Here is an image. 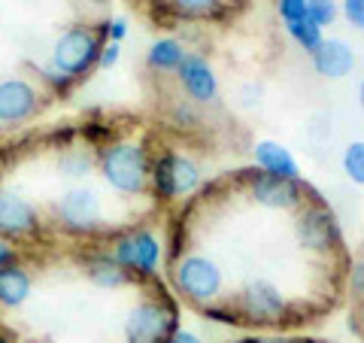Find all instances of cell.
Returning <instances> with one entry per match:
<instances>
[{"mask_svg":"<svg viewBox=\"0 0 364 343\" xmlns=\"http://www.w3.org/2000/svg\"><path fill=\"white\" fill-rule=\"evenodd\" d=\"M313 61V70L322 76V79H331V83H337V79H346L352 70H355V52H352V46L346 40L340 37H328L318 43V49L310 55Z\"/></svg>","mask_w":364,"mask_h":343,"instance_id":"obj_13","label":"cell"},{"mask_svg":"<svg viewBox=\"0 0 364 343\" xmlns=\"http://www.w3.org/2000/svg\"><path fill=\"white\" fill-rule=\"evenodd\" d=\"M340 9H343V19L349 21L352 28L364 31V0H343Z\"/></svg>","mask_w":364,"mask_h":343,"instance_id":"obj_29","label":"cell"},{"mask_svg":"<svg viewBox=\"0 0 364 343\" xmlns=\"http://www.w3.org/2000/svg\"><path fill=\"white\" fill-rule=\"evenodd\" d=\"M279 6V16L286 25H291V21H301V19H310L306 16V0H277Z\"/></svg>","mask_w":364,"mask_h":343,"instance_id":"obj_27","label":"cell"},{"mask_svg":"<svg viewBox=\"0 0 364 343\" xmlns=\"http://www.w3.org/2000/svg\"><path fill=\"white\" fill-rule=\"evenodd\" d=\"M258 95H261V88H255V85H246L243 88V107H255L258 104Z\"/></svg>","mask_w":364,"mask_h":343,"instance_id":"obj_35","label":"cell"},{"mask_svg":"<svg viewBox=\"0 0 364 343\" xmlns=\"http://www.w3.org/2000/svg\"><path fill=\"white\" fill-rule=\"evenodd\" d=\"M95 164H97V158L88 149H76V146H67V149L61 152V158H58V170L64 176H73V179L88 176L91 170H95Z\"/></svg>","mask_w":364,"mask_h":343,"instance_id":"obj_19","label":"cell"},{"mask_svg":"<svg viewBox=\"0 0 364 343\" xmlns=\"http://www.w3.org/2000/svg\"><path fill=\"white\" fill-rule=\"evenodd\" d=\"M122 58V46L119 43H104V49H100V58H97V67H104V70H109V67H116Z\"/></svg>","mask_w":364,"mask_h":343,"instance_id":"obj_31","label":"cell"},{"mask_svg":"<svg viewBox=\"0 0 364 343\" xmlns=\"http://www.w3.org/2000/svg\"><path fill=\"white\" fill-rule=\"evenodd\" d=\"M40 91L28 79H4L0 83V125H21L37 116Z\"/></svg>","mask_w":364,"mask_h":343,"instance_id":"obj_12","label":"cell"},{"mask_svg":"<svg viewBox=\"0 0 364 343\" xmlns=\"http://www.w3.org/2000/svg\"><path fill=\"white\" fill-rule=\"evenodd\" d=\"M40 76H43V83L49 85V88L55 91V95H61V97L70 95V91H73V83H76V79H70L67 73H61L58 67H52V64H49V67H43Z\"/></svg>","mask_w":364,"mask_h":343,"instance_id":"obj_25","label":"cell"},{"mask_svg":"<svg viewBox=\"0 0 364 343\" xmlns=\"http://www.w3.org/2000/svg\"><path fill=\"white\" fill-rule=\"evenodd\" d=\"M349 292L364 304V258H355L349 265Z\"/></svg>","mask_w":364,"mask_h":343,"instance_id":"obj_28","label":"cell"},{"mask_svg":"<svg viewBox=\"0 0 364 343\" xmlns=\"http://www.w3.org/2000/svg\"><path fill=\"white\" fill-rule=\"evenodd\" d=\"M167 343H203V337L198 334V331H188V328H176L173 334H170V340Z\"/></svg>","mask_w":364,"mask_h":343,"instance_id":"obj_33","label":"cell"},{"mask_svg":"<svg viewBox=\"0 0 364 343\" xmlns=\"http://www.w3.org/2000/svg\"><path fill=\"white\" fill-rule=\"evenodd\" d=\"M286 31H289V37L301 46L304 52H316L318 49V43L325 40V33H322V28L316 25V21H310V19H301V21H291V25H286Z\"/></svg>","mask_w":364,"mask_h":343,"instance_id":"obj_21","label":"cell"},{"mask_svg":"<svg viewBox=\"0 0 364 343\" xmlns=\"http://www.w3.org/2000/svg\"><path fill=\"white\" fill-rule=\"evenodd\" d=\"M340 164H343L346 179H352L355 186H364V140H352L343 149Z\"/></svg>","mask_w":364,"mask_h":343,"instance_id":"obj_22","label":"cell"},{"mask_svg":"<svg viewBox=\"0 0 364 343\" xmlns=\"http://www.w3.org/2000/svg\"><path fill=\"white\" fill-rule=\"evenodd\" d=\"M358 334H361V337H364V319H361V328H358Z\"/></svg>","mask_w":364,"mask_h":343,"instance_id":"obj_38","label":"cell"},{"mask_svg":"<svg viewBox=\"0 0 364 343\" xmlns=\"http://www.w3.org/2000/svg\"><path fill=\"white\" fill-rule=\"evenodd\" d=\"M0 343H13V340H9L6 334H0Z\"/></svg>","mask_w":364,"mask_h":343,"instance_id":"obj_37","label":"cell"},{"mask_svg":"<svg viewBox=\"0 0 364 343\" xmlns=\"http://www.w3.org/2000/svg\"><path fill=\"white\" fill-rule=\"evenodd\" d=\"M179 328V304L158 289L152 298H143L124 319V343H167Z\"/></svg>","mask_w":364,"mask_h":343,"instance_id":"obj_3","label":"cell"},{"mask_svg":"<svg viewBox=\"0 0 364 343\" xmlns=\"http://www.w3.org/2000/svg\"><path fill=\"white\" fill-rule=\"evenodd\" d=\"M306 16H310V21H316L318 28H328L337 21L340 4L337 0H306Z\"/></svg>","mask_w":364,"mask_h":343,"instance_id":"obj_23","label":"cell"},{"mask_svg":"<svg viewBox=\"0 0 364 343\" xmlns=\"http://www.w3.org/2000/svg\"><path fill=\"white\" fill-rule=\"evenodd\" d=\"M112 258L131 273V280H152L161 265V240L149 228L128 231L112 240Z\"/></svg>","mask_w":364,"mask_h":343,"instance_id":"obj_7","label":"cell"},{"mask_svg":"<svg viewBox=\"0 0 364 343\" xmlns=\"http://www.w3.org/2000/svg\"><path fill=\"white\" fill-rule=\"evenodd\" d=\"M252 155H255V164H258L261 174L282 176V179H301L298 162H294V155L282 143H277V140H258Z\"/></svg>","mask_w":364,"mask_h":343,"instance_id":"obj_14","label":"cell"},{"mask_svg":"<svg viewBox=\"0 0 364 343\" xmlns=\"http://www.w3.org/2000/svg\"><path fill=\"white\" fill-rule=\"evenodd\" d=\"M200 316L210 319V322H219V325H240V322H243L240 313H237V307H231L228 301L203 304V307H200Z\"/></svg>","mask_w":364,"mask_h":343,"instance_id":"obj_24","label":"cell"},{"mask_svg":"<svg viewBox=\"0 0 364 343\" xmlns=\"http://www.w3.org/2000/svg\"><path fill=\"white\" fill-rule=\"evenodd\" d=\"M170 167H173V191H176V201L179 198H188L191 191L200 189V167L195 158L182 155L173 149V162H170Z\"/></svg>","mask_w":364,"mask_h":343,"instance_id":"obj_18","label":"cell"},{"mask_svg":"<svg viewBox=\"0 0 364 343\" xmlns=\"http://www.w3.org/2000/svg\"><path fill=\"white\" fill-rule=\"evenodd\" d=\"M100 176L119 194H143L149 191V149L136 140H116L107 143L97 158Z\"/></svg>","mask_w":364,"mask_h":343,"instance_id":"obj_1","label":"cell"},{"mask_svg":"<svg viewBox=\"0 0 364 343\" xmlns=\"http://www.w3.org/2000/svg\"><path fill=\"white\" fill-rule=\"evenodd\" d=\"M13 261H18V253H16V246L9 243V240H4V237H0V268L13 265Z\"/></svg>","mask_w":364,"mask_h":343,"instance_id":"obj_34","label":"cell"},{"mask_svg":"<svg viewBox=\"0 0 364 343\" xmlns=\"http://www.w3.org/2000/svg\"><path fill=\"white\" fill-rule=\"evenodd\" d=\"M31 289H33V280L18 261L0 268V307L16 310V307H21L31 298Z\"/></svg>","mask_w":364,"mask_h":343,"instance_id":"obj_15","label":"cell"},{"mask_svg":"<svg viewBox=\"0 0 364 343\" xmlns=\"http://www.w3.org/2000/svg\"><path fill=\"white\" fill-rule=\"evenodd\" d=\"M170 119H173V125H179V128H195V125L200 122L191 100H176V104L170 107Z\"/></svg>","mask_w":364,"mask_h":343,"instance_id":"obj_26","label":"cell"},{"mask_svg":"<svg viewBox=\"0 0 364 343\" xmlns=\"http://www.w3.org/2000/svg\"><path fill=\"white\" fill-rule=\"evenodd\" d=\"M358 107H361V112H364V79H361V85H358Z\"/></svg>","mask_w":364,"mask_h":343,"instance_id":"obj_36","label":"cell"},{"mask_svg":"<svg viewBox=\"0 0 364 343\" xmlns=\"http://www.w3.org/2000/svg\"><path fill=\"white\" fill-rule=\"evenodd\" d=\"M104 28H85V25H76V28H67L58 40H55V49H52V67H58L61 73H67L70 79H82L97 67L100 58V49H104Z\"/></svg>","mask_w":364,"mask_h":343,"instance_id":"obj_4","label":"cell"},{"mask_svg":"<svg viewBox=\"0 0 364 343\" xmlns=\"http://www.w3.org/2000/svg\"><path fill=\"white\" fill-rule=\"evenodd\" d=\"M240 343H306L298 337H289V334H249Z\"/></svg>","mask_w":364,"mask_h":343,"instance_id":"obj_32","label":"cell"},{"mask_svg":"<svg viewBox=\"0 0 364 343\" xmlns=\"http://www.w3.org/2000/svg\"><path fill=\"white\" fill-rule=\"evenodd\" d=\"M176 19H213L222 9V0H164Z\"/></svg>","mask_w":364,"mask_h":343,"instance_id":"obj_20","label":"cell"},{"mask_svg":"<svg viewBox=\"0 0 364 343\" xmlns=\"http://www.w3.org/2000/svg\"><path fill=\"white\" fill-rule=\"evenodd\" d=\"M186 46H182L176 37H161L149 46V55H146V61H149L152 70L158 73H176L179 64L186 61Z\"/></svg>","mask_w":364,"mask_h":343,"instance_id":"obj_17","label":"cell"},{"mask_svg":"<svg viewBox=\"0 0 364 343\" xmlns=\"http://www.w3.org/2000/svg\"><path fill=\"white\" fill-rule=\"evenodd\" d=\"M52 216H55V225L73 237H88V234L100 231V225H104L100 198H97V191L88 186L67 189L61 198L52 204Z\"/></svg>","mask_w":364,"mask_h":343,"instance_id":"obj_5","label":"cell"},{"mask_svg":"<svg viewBox=\"0 0 364 343\" xmlns=\"http://www.w3.org/2000/svg\"><path fill=\"white\" fill-rule=\"evenodd\" d=\"M170 283H173L176 295L203 307L219 301L225 289V273L210 255L188 253V255H173V261H170Z\"/></svg>","mask_w":364,"mask_h":343,"instance_id":"obj_2","label":"cell"},{"mask_svg":"<svg viewBox=\"0 0 364 343\" xmlns=\"http://www.w3.org/2000/svg\"><path fill=\"white\" fill-rule=\"evenodd\" d=\"M104 37H107V43H122L124 37H128V19L116 16V19L104 21Z\"/></svg>","mask_w":364,"mask_h":343,"instance_id":"obj_30","label":"cell"},{"mask_svg":"<svg viewBox=\"0 0 364 343\" xmlns=\"http://www.w3.org/2000/svg\"><path fill=\"white\" fill-rule=\"evenodd\" d=\"M237 313L243 322H255V325H279L289 322L291 316V304L289 298L279 292L277 283L270 280H249L240 295H237Z\"/></svg>","mask_w":364,"mask_h":343,"instance_id":"obj_6","label":"cell"},{"mask_svg":"<svg viewBox=\"0 0 364 343\" xmlns=\"http://www.w3.org/2000/svg\"><path fill=\"white\" fill-rule=\"evenodd\" d=\"M176 79L191 104H215L219 100V76H215L213 64L203 55L188 52L186 61L179 64Z\"/></svg>","mask_w":364,"mask_h":343,"instance_id":"obj_11","label":"cell"},{"mask_svg":"<svg viewBox=\"0 0 364 343\" xmlns=\"http://www.w3.org/2000/svg\"><path fill=\"white\" fill-rule=\"evenodd\" d=\"M294 234H298V243L306 253H331V249L343 243V231H340L337 216L322 201L304 207L298 222H294Z\"/></svg>","mask_w":364,"mask_h":343,"instance_id":"obj_8","label":"cell"},{"mask_svg":"<svg viewBox=\"0 0 364 343\" xmlns=\"http://www.w3.org/2000/svg\"><path fill=\"white\" fill-rule=\"evenodd\" d=\"M85 277L100 285V289H119V285L131 283V273L124 270L109 253H97L85 258Z\"/></svg>","mask_w":364,"mask_h":343,"instance_id":"obj_16","label":"cell"},{"mask_svg":"<svg viewBox=\"0 0 364 343\" xmlns=\"http://www.w3.org/2000/svg\"><path fill=\"white\" fill-rule=\"evenodd\" d=\"M43 231L40 213L31 201L16 191H0V237L4 240H31Z\"/></svg>","mask_w":364,"mask_h":343,"instance_id":"obj_10","label":"cell"},{"mask_svg":"<svg viewBox=\"0 0 364 343\" xmlns=\"http://www.w3.org/2000/svg\"><path fill=\"white\" fill-rule=\"evenodd\" d=\"M246 179H249V191H252V198L261 204V207H270V210H294V207H301L304 194L310 191V186L301 182V179H282V176L261 174V170H252Z\"/></svg>","mask_w":364,"mask_h":343,"instance_id":"obj_9","label":"cell"}]
</instances>
